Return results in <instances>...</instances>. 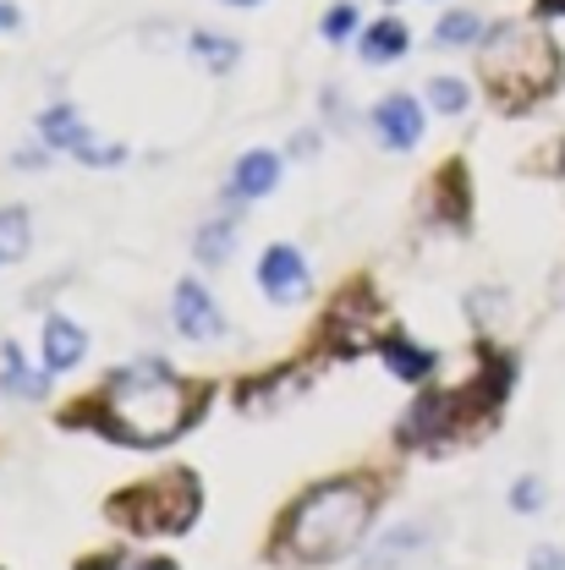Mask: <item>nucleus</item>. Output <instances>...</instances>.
Returning <instances> with one entry per match:
<instances>
[{
	"label": "nucleus",
	"instance_id": "nucleus-1",
	"mask_svg": "<svg viewBox=\"0 0 565 570\" xmlns=\"http://www.w3.org/2000/svg\"><path fill=\"white\" fill-rule=\"evenodd\" d=\"M210 401L214 384H187L165 362H138V367H116L94 395L71 401L61 412V423L88 428V433H99L110 444H127V450H165L187 428H198Z\"/></svg>",
	"mask_w": 565,
	"mask_h": 570
},
{
	"label": "nucleus",
	"instance_id": "nucleus-2",
	"mask_svg": "<svg viewBox=\"0 0 565 570\" xmlns=\"http://www.w3.org/2000/svg\"><path fill=\"white\" fill-rule=\"evenodd\" d=\"M373 515H379V483L352 478V472L324 478L308 494H296V504L281 515L270 554L285 566H335L352 549H362Z\"/></svg>",
	"mask_w": 565,
	"mask_h": 570
},
{
	"label": "nucleus",
	"instance_id": "nucleus-3",
	"mask_svg": "<svg viewBox=\"0 0 565 570\" xmlns=\"http://www.w3.org/2000/svg\"><path fill=\"white\" fill-rule=\"evenodd\" d=\"M516 384V362L495 346H478V373H467L456 390H423L407 412V423L396 428V439L407 450H439L445 439H473L489 423H499V406Z\"/></svg>",
	"mask_w": 565,
	"mask_h": 570
},
{
	"label": "nucleus",
	"instance_id": "nucleus-4",
	"mask_svg": "<svg viewBox=\"0 0 565 570\" xmlns=\"http://www.w3.org/2000/svg\"><path fill=\"white\" fill-rule=\"evenodd\" d=\"M478 77H484L495 110L527 116L538 99H549L561 88V45L538 22H495L478 39Z\"/></svg>",
	"mask_w": 565,
	"mask_h": 570
},
{
	"label": "nucleus",
	"instance_id": "nucleus-5",
	"mask_svg": "<svg viewBox=\"0 0 565 570\" xmlns=\"http://www.w3.org/2000/svg\"><path fill=\"white\" fill-rule=\"evenodd\" d=\"M105 515L133 538H182L204 515V478L193 466H171L159 478H143L133 489L110 494Z\"/></svg>",
	"mask_w": 565,
	"mask_h": 570
},
{
	"label": "nucleus",
	"instance_id": "nucleus-6",
	"mask_svg": "<svg viewBox=\"0 0 565 570\" xmlns=\"http://www.w3.org/2000/svg\"><path fill=\"white\" fill-rule=\"evenodd\" d=\"M373 318H379V296L368 291V281H352L335 302H330V313H324V324H319V346L330 356H362L373 346Z\"/></svg>",
	"mask_w": 565,
	"mask_h": 570
},
{
	"label": "nucleus",
	"instance_id": "nucleus-7",
	"mask_svg": "<svg viewBox=\"0 0 565 570\" xmlns=\"http://www.w3.org/2000/svg\"><path fill=\"white\" fill-rule=\"evenodd\" d=\"M39 138L50 142L56 154L82 159V165H121V159H127L121 142H94L88 138V127H82V116H77L71 105H50V110L39 116Z\"/></svg>",
	"mask_w": 565,
	"mask_h": 570
},
{
	"label": "nucleus",
	"instance_id": "nucleus-8",
	"mask_svg": "<svg viewBox=\"0 0 565 570\" xmlns=\"http://www.w3.org/2000/svg\"><path fill=\"white\" fill-rule=\"evenodd\" d=\"M259 285H264V296L270 302H281V307H296V302H308V291H313V275H308V258L291 247V242H275V247H264V258H259Z\"/></svg>",
	"mask_w": 565,
	"mask_h": 570
},
{
	"label": "nucleus",
	"instance_id": "nucleus-9",
	"mask_svg": "<svg viewBox=\"0 0 565 570\" xmlns=\"http://www.w3.org/2000/svg\"><path fill=\"white\" fill-rule=\"evenodd\" d=\"M368 121H373V132H379V142L390 154H412L423 142V105L412 94H384Z\"/></svg>",
	"mask_w": 565,
	"mask_h": 570
},
{
	"label": "nucleus",
	"instance_id": "nucleus-10",
	"mask_svg": "<svg viewBox=\"0 0 565 570\" xmlns=\"http://www.w3.org/2000/svg\"><path fill=\"white\" fill-rule=\"evenodd\" d=\"M171 318H176V330H182L187 341H198V346H210V341L225 335V313L214 307V296L204 291V281L176 285V296H171Z\"/></svg>",
	"mask_w": 565,
	"mask_h": 570
},
{
	"label": "nucleus",
	"instance_id": "nucleus-11",
	"mask_svg": "<svg viewBox=\"0 0 565 570\" xmlns=\"http://www.w3.org/2000/svg\"><path fill=\"white\" fill-rule=\"evenodd\" d=\"M275 181H281V154L275 148H247L231 170V198H242V204L264 198V193H275Z\"/></svg>",
	"mask_w": 565,
	"mask_h": 570
},
{
	"label": "nucleus",
	"instance_id": "nucleus-12",
	"mask_svg": "<svg viewBox=\"0 0 565 570\" xmlns=\"http://www.w3.org/2000/svg\"><path fill=\"white\" fill-rule=\"evenodd\" d=\"M379 362H384L396 379H407V384H423L428 373L439 367V356L428 352V346H418V341H407L401 330H384V335H379Z\"/></svg>",
	"mask_w": 565,
	"mask_h": 570
},
{
	"label": "nucleus",
	"instance_id": "nucleus-13",
	"mask_svg": "<svg viewBox=\"0 0 565 570\" xmlns=\"http://www.w3.org/2000/svg\"><path fill=\"white\" fill-rule=\"evenodd\" d=\"M434 214L445 219V225H456V230H467V219H473V181H467V165L461 159H450L439 176H434Z\"/></svg>",
	"mask_w": 565,
	"mask_h": 570
},
{
	"label": "nucleus",
	"instance_id": "nucleus-14",
	"mask_svg": "<svg viewBox=\"0 0 565 570\" xmlns=\"http://www.w3.org/2000/svg\"><path fill=\"white\" fill-rule=\"evenodd\" d=\"M82 352H88V330L61 318V313H50L45 318V373H71L82 362Z\"/></svg>",
	"mask_w": 565,
	"mask_h": 570
},
{
	"label": "nucleus",
	"instance_id": "nucleus-15",
	"mask_svg": "<svg viewBox=\"0 0 565 570\" xmlns=\"http://www.w3.org/2000/svg\"><path fill=\"white\" fill-rule=\"evenodd\" d=\"M0 367H6V373H0V390H6L11 401H39V395L50 390V373H33L17 341H0Z\"/></svg>",
	"mask_w": 565,
	"mask_h": 570
},
{
	"label": "nucleus",
	"instance_id": "nucleus-16",
	"mask_svg": "<svg viewBox=\"0 0 565 570\" xmlns=\"http://www.w3.org/2000/svg\"><path fill=\"white\" fill-rule=\"evenodd\" d=\"M407 50H412V33H407V22H401V17H379V22H368V28H362V61L390 67V61H401Z\"/></svg>",
	"mask_w": 565,
	"mask_h": 570
},
{
	"label": "nucleus",
	"instance_id": "nucleus-17",
	"mask_svg": "<svg viewBox=\"0 0 565 570\" xmlns=\"http://www.w3.org/2000/svg\"><path fill=\"white\" fill-rule=\"evenodd\" d=\"M193 253H198V264H225L231 253H236V225L231 219H210L204 230H198V242H193Z\"/></svg>",
	"mask_w": 565,
	"mask_h": 570
},
{
	"label": "nucleus",
	"instance_id": "nucleus-18",
	"mask_svg": "<svg viewBox=\"0 0 565 570\" xmlns=\"http://www.w3.org/2000/svg\"><path fill=\"white\" fill-rule=\"evenodd\" d=\"M28 242H33L28 209H0V264H17V258H28Z\"/></svg>",
	"mask_w": 565,
	"mask_h": 570
},
{
	"label": "nucleus",
	"instance_id": "nucleus-19",
	"mask_svg": "<svg viewBox=\"0 0 565 570\" xmlns=\"http://www.w3.org/2000/svg\"><path fill=\"white\" fill-rule=\"evenodd\" d=\"M77 570H182V566L165 560V554H127V549H116V554H88V560H77Z\"/></svg>",
	"mask_w": 565,
	"mask_h": 570
},
{
	"label": "nucleus",
	"instance_id": "nucleus-20",
	"mask_svg": "<svg viewBox=\"0 0 565 570\" xmlns=\"http://www.w3.org/2000/svg\"><path fill=\"white\" fill-rule=\"evenodd\" d=\"M478 39H484V22H478L473 11H450V17H439V28H434V45H439V50L478 45Z\"/></svg>",
	"mask_w": 565,
	"mask_h": 570
},
{
	"label": "nucleus",
	"instance_id": "nucleus-21",
	"mask_svg": "<svg viewBox=\"0 0 565 570\" xmlns=\"http://www.w3.org/2000/svg\"><path fill=\"white\" fill-rule=\"evenodd\" d=\"M428 105H434L439 116H461V110L473 105V94H467L461 77H434V82H428Z\"/></svg>",
	"mask_w": 565,
	"mask_h": 570
},
{
	"label": "nucleus",
	"instance_id": "nucleus-22",
	"mask_svg": "<svg viewBox=\"0 0 565 570\" xmlns=\"http://www.w3.org/2000/svg\"><path fill=\"white\" fill-rule=\"evenodd\" d=\"M187 45H193V50H198V56H204V61H210L214 71H231L236 61H242V45H236V39H214V33H193Z\"/></svg>",
	"mask_w": 565,
	"mask_h": 570
},
{
	"label": "nucleus",
	"instance_id": "nucleus-23",
	"mask_svg": "<svg viewBox=\"0 0 565 570\" xmlns=\"http://www.w3.org/2000/svg\"><path fill=\"white\" fill-rule=\"evenodd\" d=\"M418 538H423V532H390V538H384V549H379V554L368 560V570H384V566H396L401 554H412V543H418Z\"/></svg>",
	"mask_w": 565,
	"mask_h": 570
},
{
	"label": "nucleus",
	"instance_id": "nucleus-24",
	"mask_svg": "<svg viewBox=\"0 0 565 570\" xmlns=\"http://www.w3.org/2000/svg\"><path fill=\"white\" fill-rule=\"evenodd\" d=\"M352 28H357V6L341 0V6H330V11H324V39H330V45L352 39Z\"/></svg>",
	"mask_w": 565,
	"mask_h": 570
},
{
	"label": "nucleus",
	"instance_id": "nucleus-25",
	"mask_svg": "<svg viewBox=\"0 0 565 570\" xmlns=\"http://www.w3.org/2000/svg\"><path fill=\"white\" fill-rule=\"evenodd\" d=\"M538 504H544V483H538V478H522V483L510 489V510H516V515H533Z\"/></svg>",
	"mask_w": 565,
	"mask_h": 570
},
{
	"label": "nucleus",
	"instance_id": "nucleus-26",
	"mask_svg": "<svg viewBox=\"0 0 565 570\" xmlns=\"http://www.w3.org/2000/svg\"><path fill=\"white\" fill-rule=\"evenodd\" d=\"M527 570H565V549H533Z\"/></svg>",
	"mask_w": 565,
	"mask_h": 570
},
{
	"label": "nucleus",
	"instance_id": "nucleus-27",
	"mask_svg": "<svg viewBox=\"0 0 565 570\" xmlns=\"http://www.w3.org/2000/svg\"><path fill=\"white\" fill-rule=\"evenodd\" d=\"M11 28H22V11L11 0H0V33H11Z\"/></svg>",
	"mask_w": 565,
	"mask_h": 570
},
{
	"label": "nucleus",
	"instance_id": "nucleus-28",
	"mask_svg": "<svg viewBox=\"0 0 565 570\" xmlns=\"http://www.w3.org/2000/svg\"><path fill=\"white\" fill-rule=\"evenodd\" d=\"M538 17H565V0H533Z\"/></svg>",
	"mask_w": 565,
	"mask_h": 570
},
{
	"label": "nucleus",
	"instance_id": "nucleus-29",
	"mask_svg": "<svg viewBox=\"0 0 565 570\" xmlns=\"http://www.w3.org/2000/svg\"><path fill=\"white\" fill-rule=\"evenodd\" d=\"M225 6H259V0H225Z\"/></svg>",
	"mask_w": 565,
	"mask_h": 570
},
{
	"label": "nucleus",
	"instance_id": "nucleus-30",
	"mask_svg": "<svg viewBox=\"0 0 565 570\" xmlns=\"http://www.w3.org/2000/svg\"><path fill=\"white\" fill-rule=\"evenodd\" d=\"M561 170H565V159H561Z\"/></svg>",
	"mask_w": 565,
	"mask_h": 570
},
{
	"label": "nucleus",
	"instance_id": "nucleus-31",
	"mask_svg": "<svg viewBox=\"0 0 565 570\" xmlns=\"http://www.w3.org/2000/svg\"><path fill=\"white\" fill-rule=\"evenodd\" d=\"M390 6H396V0H390Z\"/></svg>",
	"mask_w": 565,
	"mask_h": 570
}]
</instances>
